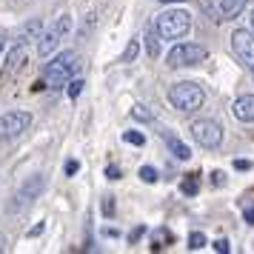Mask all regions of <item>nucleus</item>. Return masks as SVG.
I'll return each mask as SVG.
<instances>
[{"instance_id":"f257e3e1","label":"nucleus","mask_w":254,"mask_h":254,"mask_svg":"<svg viewBox=\"0 0 254 254\" xmlns=\"http://www.w3.org/2000/svg\"><path fill=\"white\" fill-rule=\"evenodd\" d=\"M77 69H80V55L77 52H60L58 58L46 66V89L63 92L71 83V77H74Z\"/></svg>"},{"instance_id":"f03ea898","label":"nucleus","mask_w":254,"mask_h":254,"mask_svg":"<svg viewBox=\"0 0 254 254\" xmlns=\"http://www.w3.org/2000/svg\"><path fill=\"white\" fill-rule=\"evenodd\" d=\"M43 189H46V177L43 174H32V177H26L23 183L17 186V191L12 194V200L6 203V211L9 214H23L29 208L35 206V200L43 194Z\"/></svg>"},{"instance_id":"7ed1b4c3","label":"nucleus","mask_w":254,"mask_h":254,"mask_svg":"<svg viewBox=\"0 0 254 254\" xmlns=\"http://www.w3.org/2000/svg\"><path fill=\"white\" fill-rule=\"evenodd\" d=\"M154 29L163 40H180L191 29V14L186 9H166L154 17Z\"/></svg>"},{"instance_id":"20e7f679","label":"nucleus","mask_w":254,"mask_h":254,"mask_svg":"<svg viewBox=\"0 0 254 254\" xmlns=\"http://www.w3.org/2000/svg\"><path fill=\"white\" fill-rule=\"evenodd\" d=\"M169 103L177 109V112H197L200 106L206 103V92L200 83H191V80H183V83H174L169 89Z\"/></svg>"},{"instance_id":"39448f33","label":"nucleus","mask_w":254,"mask_h":254,"mask_svg":"<svg viewBox=\"0 0 254 254\" xmlns=\"http://www.w3.org/2000/svg\"><path fill=\"white\" fill-rule=\"evenodd\" d=\"M71 32V17L69 14H60L55 23L49 26V29H43L40 32V37H37V55L40 58H49V55H55L60 46V40Z\"/></svg>"},{"instance_id":"423d86ee","label":"nucleus","mask_w":254,"mask_h":254,"mask_svg":"<svg viewBox=\"0 0 254 254\" xmlns=\"http://www.w3.org/2000/svg\"><path fill=\"white\" fill-rule=\"evenodd\" d=\"M206 58H208V52L203 46H197V43H177L166 55V63L172 69H183V66H197V63H203Z\"/></svg>"},{"instance_id":"0eeeda50","label":"nucleus","mask_w":254,"mask_h":254,"mask_svg":"<svg viewBox=\"0 0 254 254\" xmlns=\"http://www.w3.org/2000/svg\"><path fill=\"white\" fill-rule=\"evenodd\" d=\"M231 52L243 69L254 71V32L252 29H237L231 35Z\"/></svg>"},{"instance_id":"6e6552de","label":"nucleus","mask_w":254,"mask_h":254,"mask_svg":"<svg viewBox=\"0 0 254 254\" xmlns=\"http://www.w3.org/2000/svg\"><path fill=\"white\" fill-rule=\"evenodd\" d=\"M191 137L197 140V146H203V149H217L220 143H223V126H220L217 120H194L191 123Z\"/></svg>"},{"instance_id":"1a4fd4ad","label":"nucleus","mask_w":254,"mask_h":254,"mask_svg":"<svg viewBox=\"0 0 254 254\" xmlns=\"http://www.w3.org/2000/svg\"><path fill=\"white\" fill-rule=\"evenodd\" d=\"M32 126V115L29 112H6L0 117V140H17L26 128Z\"/></svg>"},{"instance_id":"9d476101","label":"nucleus","mask_w":254,"mask_h":254,"mask_svg":"<svg viewBox=\"0 0 254 254\" xmlns=\"http://www.w3.org/2000/svg\"><path fill=\"white\" fill-rule=\"evenodd\" d=\"M23 63H26V43H17V46L9 52V58H6V69H3V74H0V80L3 83L12 80L14 74L23 69Z\"/></svg>"},{"instance_id":"9b49d317","label":"nucleus","mask_w":254,"mask_h":254,"mask_svg":"<svg viewBox=\"0 0 254 254\" xmlns=\"http://www.w3.org/2000/svg\"><path fill=\"white\" fill-rule=\"evenodd\" d=\"M231 112L240 123H254V94H240L231 106Z\"/></svg>"},{"instance_id":"f8f14e48","label":"nucleus","mask_w":254,"mask_h":254,"mask_svg":"<svg viewBox=\"0 0 254 254\" xmlns=\"http://www.w3.org/2000/svg\"><path fill=\"white\" fill-rule=\"evenodd\" d=\"M249 0H217V17L214 20H231L246 9Z\"/></svg>"},{"instance_id":"ddd939ff","label":"nucleus","mask_w":254,"mask_h":254,"mask_svg":"<svg viewBox=\"0 0 254 254\" xmlns=\"http://www.w3.org/2000/svg\"><path fill=\"white\" fill-rule=\"evenodd\" d=\"M163 140L169 143V149H172V154L177 157V160H189V157H191V149L186 146L183 140H177V137H174L172 131H166V128H163Z\"/></svg>"},{"instance_id":"4468645a","label":"nucleus","mask_w":254,"mask_h":254,"mask_svg":"<svg viewBox=\"0 0 254 254\" xmlns=\"http://www.w3.org/2000/svg\"><path fill=\"white\" fill-rule=\"evenodd\" d=\"M160 40H163V37L157 35V29L151 26L149 37H146V52H149V58H157V55H160Z\"/></svg>"},{"instance_id":"2eb2a0df","label":"nucleus","mask_w":254,"mask_h":254,"mask_svg":"<svg viewBox=\"0 0 254 254\" xmlns=\"http://www.w3.org/2000/svg\"><path fill=\"white\" fill-rule=\"evenodd\" d=\"M180 191H183V194H189V197H194L197 191H200V177H197V174H189L183 183H180Z\"/></svg>"},{"instance_id":"dca6fc26","label":"nucleus","mask_w":254,"mask_h":254,"mask_svg":"<svg viewBox=\"0 0 254 254\" xmlns=\"http://www.w3.org/2000/svg\"><path fill=\"white\" fill-rule=\"evenodd\" d=\"M123 140H126V143H131V146H146V137L140 134L137 128H128V131H123Z\"/></svg>"},{"instance_id":"f3484780","label":"nucleus","mask_w":254,"mask_h":254,"mask_svg":"<svg viewBox=\"0 0 254 254\" xmlns=\"http://www.w3.org/2000/svg\"><path fill=\"white\" fill-rule=\"evenodd\" d=\"M140 180H143V183H157L160 174H157L154 166H143V169H140Z\"/></svg>"},{"instance_id":"a211bd4d","label":"nucleus","mask_w":254,"mask_h":254,"mask_svg":"<svg viewBox=\"0 0 254 254\" xmlns=\"http://www.w3.org/2000/svg\"><path fill=\"white\" fill-rule=\"evenodd\" d=\"M203 246H206V234H203V231H191V234H189V249L197 252V249H203Z\"/></svg>"},{"instance_id":"6ab92c4d","label":"nucleus","mask_w":254,"mask_h":254,"mask_svg":"<svg viewBox=\"0 0 254 254\" xmlns=\"http://www.w3.org/2000/svg\"><path fill=\"white\" fill-rule=\"evenodd\" d=\"M137 52H140V43L137 40H131L126 46V52H123V58H120V63H131V60L137 58Z\"/></svg>"},{"instance_id":"aec40b11","label":"nucleus","mask_w":254,"mask_h":254,"mask_svg":"<svg viewBox=\"0 0 254 254\" xmlns=\"http://www.w3.org/2000/svg\"><path fill=\"white\" fill-rule=\"evenodd\" d=\"M83 86H86L83 80H71L69 86H66V92H69V97H71V100H74V97H77V94L83 92Z\"/></svg>"},{"instance_id":"412c9836","label":"nucleus","mask_w":254,"mask_h":254,"mask_svg":"<svg viewBox=\"0 0 254 254\" xmlns=\"http://www.w3.org/2000/svg\"><path fill=\"white\" fill-rule=\"evenodd\" d=\"M100 208H103V214H106V217H112V214H115V197H106V200H103V206H100Z\"/></svg>"},{"instance_id":"4be33fe9","label":"nucleus","mask_w":254,"mask_h":254,"mask_svg":"<svg viewBox=\"0 0 254 254\" xmlns=\"http://www.w3.org/2000/svg\"><path fill=\"white\" fill-rule=\"evenodd\" d=\"M131 112H134V117H140V120H151V115L146 112V106H134Z\"/></svg>"},{"instance_id":"5701e85b","label":"nucleus","mask_w":254,"mask_h":254,"mask_svg":"<svg viewBox=\"0 0 254 254\" xmlns=\"http://www.w3.org/2000/svg\"><path fill=\"white\" fill-rule=\"evenodd\" d=\"M106 177L109 180H120V169L117 166H106Z\"/></svg>"},{"instance_id":"b1692460","label":"nucleus","mask_w":254,"mask_h":254,"mask_svg":"<svg viewBox=\"0 0 254 254\" xmlns=\"http://www.w3.org/2000/svg\"><path fill=\"white\" fill-rule=\"evenodd\" d=\"M214 252L229 254V240H214Z\"/></svg>"},{"instance_id":"393cba45","label":"nucleus","mask_w":254,"mask_h":254,"mask_svg":"<svg viewBox=\"0 0 254 254\" xmlns=\"http://www.w3.org/2000/svg\"><path fill=\"white\" fill-rule=\"evenodd\" d=\"M234 169H240V172H249V169H252V163H249V160H234Z\"/></svg>"},{"instance_id":"a878e982","label":"nucleus","mask_w":254,"mask_h":254,"mask_svg":"<svg viewBox=\"0 0 254 254\" xmlns=\"http://www.w3.org/2000/svg\"><path fill=\"white\" fill-rule=\"evenodd\" d=\"M77 169H80V166H77V160H69V163H66V174H77Z\"/></svg>"},{"instance_id":"bb28decb","label":"nucleus","mask_w":254,"mask_h":254,"mask_svg":"<svg viewBox=\"0 0 254 254\" xmlns=\"http://www.w3.org/2000/svg\"><path fill=\"white\" fill-rule=\"evenodd\" d=\"M43 229H46V223H40V226H35V229L29 231V237H37V234H43Z\"/></svg>"},{"instance_id":"cd10ccee","label":"nucleus","mask_w":254,"mask_h":254,"mask_svg":"<svg viewBox=\"0 0 254 254\" xmlns=\"http://www.w3.org/2000/svg\"><path fill=\"white\" fill-rule=\"evenodd\" d=\"M211 177H214V186H223V183H226V177H223V172H214Z\"/></svg>"},{"instance_id":"c85d7f7f","label":"nucleus","mask_w":254,"mask_h":254,"mask_svg":"<svg viewBox=\"0 0 254 254\" xmlns=\"http://www.w3.org/2000/svg\"><path fill=\"white\" fill-rule=\"evenodd\" d=\"M243 214H246V223H254V206H249Z\"/></svg>"},{"instance_id":"c756f323","label":"nucleus","mask_w":254,"mask_h":254,"mask_svg":"<svg viewBox=\"0 0 254 254\" xmlns=\"http://www.w3.org/2000/svg\"><path fill=\"white\" fill-rule=\"evenodd\" d=\"M3 52H6V35L0 32V58H3Z\"/></svg>"},{"instance_id":"7c9ffc66","label":"nucleus","mask_w":254,"mask_h":254,"mask_svg":"<svg viewBox=\"0 0 254 254\" xmlns=\"http://www.w3.org/2000/svg\"><path fill=\"white\" fill-rule=\"evenodd\" d=\"M6 252V237H3V234H0V254Z\"/></svg>"},{"instance_id":"2f4dec72","label":"nucleus","mask_w":254,"mask_h":254,"mask_svg":"<svg viewBox=\"0 0 254 254\" xmlns=\"http://www.w3.org/2000/svg\"><path fill=\"white\" fill-rule=\"evenodd\" d=\"M249 29L254 32V9H252V17H249Z\"/></svg>"},{"instance_id":"473e14b6","label":"nucleus","mask_w":254,"mask_h":254,"mask_svg":"<svg viewBox=\"0 0 254 254\" xmlns=\"http://www.w3.org/2000/svg\"><path fill=\"white\" fill-rule=\"evenodd\" d=\"M160 3H180V0H160Z\"/></svg>"},{"instance_id":"72a5a7b5","label":"nucleus","mask_w":254,"mask_h":254,"mask_svg":"<svg viewBox=\"0 0 254 254\" xmlns=\"http://www.w3.org/2000/svg\"><path fill=\"white\" fill-rule=\"evenodd\" d=\"M20 3H32V0H20Z\"/></svg>"},{"instance_id":"f704fd0d","label":"nucleus","mask_w":254,"mask_h":254,"mask_svg":"<svg viewBox=\"0 0 254 254\" xmlns=\"http://www.w3.org/2000/svg\"><path fill=\"white\" fill-rule=\"evenodd\" d=\"M252 74H254V71H252Z\"/></svg>"}]
</instances>
